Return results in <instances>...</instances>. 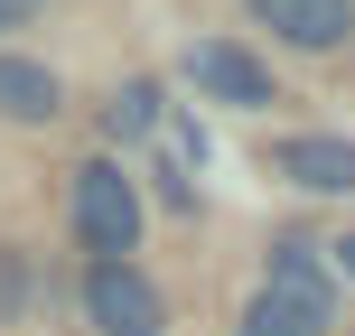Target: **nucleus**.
I'll use <instances>...</instances> for the list:
<instances>
[{
  "label": "nucleus",
  "instance_id": "1",
  "mask_svg": "<svg viewBox=\"0 0 355 336\" xmlns=\"http://www.w3.org/2000/svg\"><path fill=\"white\" fill-rule=\"evenodd\" d=\"M75 233H85L94 262H131V243H141V187L112 159L75 168Z\"/></svg>",
  "mask_w": 355,
  "mask_h": 336
},
{
  "label": "nucleus",
  "instance_id": "2",
  "mask_svg": "<svg viewBox=\"0 0 355 336\" xmlns=\"http://www.w3.org/2000/svg\"><path fill=\"white\" fill-rule=\"evenodd\" d=\"M85 318L103 327V336H168V299L150 290V271L94 262V271H85Z\"/></svg>",
  "mask_w": 355,
  "mask_h": 336
},
{
  "label": "nucleus",
  "instance_id": "3",
  "mask_svg": "<svg viewBox=\"0 0 355 336\" xmlns=\"http://www.w3.org/2000/svg\"><path fill=\"white\" fill-rule=\"evenodd\" d=\"M187 85L206 94V103H234V112H262L271 103V66L243 56L234 37H196V47H187Z\"/></svg>",
  "mask_w": 355,
  "mask_h": 336
},
{
  "label": "nucleus",
  "instance_id": "4",
  "mask_svg": "<svg viewBox=\"0 0 355 336\" xmlns=\"http://www.w3.org/2000/svg\"><path fill=\"white\" fill-rule=\"evenodd\" d=\"M252 19H262L271 37H290V47H346L355 37V0H243Z\"/></svg>",
  "mask_w": 355,
  "mask_h": 336
},
{
  "label": "nucleus",
  "instance_id": "5",
  "mask_svg": "<svg viewBox=\"0 0 355 336\" xmlns=\"http://www.w3.org/2000/svg\"><path fill=\"white\" fill-rule=\"evenodd\" d=\"M281 177L309 196H355V141L337 131H300V141H281Z\"/></svg>",
  "mask_w": 355,
  "mask_h": 336
},
{
  "label": "nucleus",
  "instance_id": "6",
  "mask_svg": "<svg viewBox=\"0 0 355 336\" xmlns=\"http://www.w3.org/2000/svg\"><path fill=\"white\" fill-rule=\"evenodd\" d=\"M262 290H271V299H290V308H318V318H337V281H327V252H318V243H271Z\"/></svg>",
  "mask_w": 355,
  "mask_h": 336
},
{
  "label": "nucleus",
  "instance_id": "7",
  "mask_svg": "<svg viewBox=\"0 0 355 336\" xmlns=\"http://www.w3.org/2000/svg\"><path fill=\"white\" fill-rule=\"evenodd\" d=\"M56 103H66V85H56L47 66L0 56V112H10V122H56Z\"/></svg>",
  "mask_w": 355,
  "mask_h": 336
},
{
  "label": "nucleus",
  "instance_id": "8",
  "mask_svg": "<svg viewBox=\"0 0 355 336\" xmlns=\"http://www.w3.org/2000/svg\"><path fill=\"white\" fill-rule=\"evenodd\" d=\"M103 131H112V141H150V131H168V103H159V85H150V75H131V85L103 103Z\"/></svg>",
  "mask_w": 355,
  "mask_h": 336
},
{
  "label": "nucleus",
  "instance_id": "9",
  "mask_svg": "<svg viewBox=\"0 0 355 336\" xmlns=\"http://www.w3.org/2000/svg\"><path fill=\"white\" fill-rule=\"evenodd\" d=\"M327 327H337V318H318V308H290V299H271V290L243 308V336H327Z\"/></svg>",
  "mask_w": 355,
  "mask_h": 336
},
{
  "label": "nucleus",
  "instance_id": "10",
  "mask_svg": "<svg viewBox=\"0 0 355 336\" xmlns=\"http://www.w3.org/2000/svg\"><path fill=\"white\" fill-rule=\"evenodd\" d=\"M19 299H28V271H19V262H0V308H19Z\"/></svg>",
  "mask_w": 355,
  "mask_h": 336
},
{
  "label": "nucleus",
  "instance_id": "11",
  "mask_svg": "<svg viewBox=\"0 0 355 336\" xmlns=\"http://www.w3.org/2000/svg\"><path fill=\"white\" fill-rule=\"evenodd\" d=\"M37 10H47V0H0V28H28Z\"/></svg>",
  "mask_w": 355,
  "mask_h": 336
},
{
  "label": "nucleus",
  "instance_id": "12",
  "mask_svg": "<svg viewBox=\"0 0 355 336\" xmlns=\"http://www.w3.org/2000/svg\"><path fill=\"white\" fill-rule=\"evenodd\" d=\"M327 271H346V281H355V233H346L337 252H327Z\"/></svg>",
  "mask_w": 355,
  "mask_h": 336
}]
</instances>
